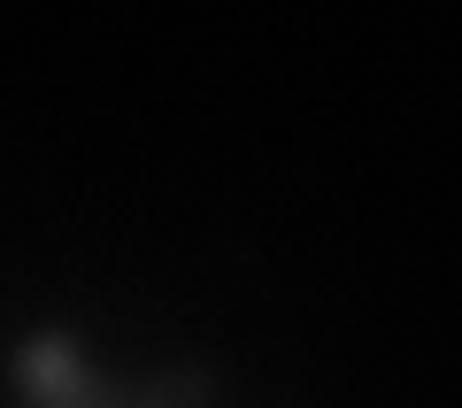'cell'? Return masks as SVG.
Segmentation results:
<instances>
[{
	"label": "cell",
	"instance_id": "1",
	"mask_svg": "<svg viewBox=\"0 0 462 408\" xmlns=\"http://www.w3.org/2000/svg\"><path fill=\"white\" fill-rule=\"evenodd\" d=\"M16 393L32 408H200L216 393L208 370H162L139 377V385H100L85 370L78 331H32L16 347Z\"/></svg>",
	"mask_w": 462,
	"mask_h": 408
}]
</instances>
